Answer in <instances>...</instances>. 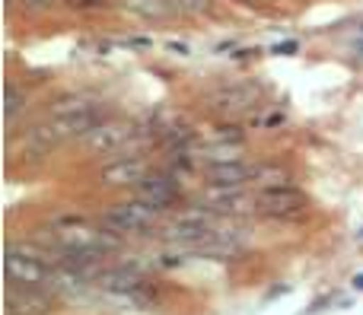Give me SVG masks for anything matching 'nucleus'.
<instances>
[{
    "label": "nucleus",
    "instance_id": "nucleus-13",
    "mask_svg": "<svg viewBox=\"0 0 363 315\" xmlns=\"http://www.w3.org/2000/svg\"><path fill=\"white\" fill-rule=\"evenodd\" d=\"M207 207H211L213 214H223V217H230V214H249V210H255V195H245L242 188H226V191L213 188Z\"/></svg>",
    "mask_w": 363,
    "mask_h": 315
},
{
    "label": "nucleus",
    "instance_id": "nucleus-2",
    "mask_svg": "<svg viewBox=\"0 0 363 315\" xmlns=\"http://www.w3.org/2000/svg\"><path fill=\"white\" fill-rule=\"evenodd\" d=\"M102 118H108L106 105H99L89 96H61L48 108V121L64 134V140H70V137L83 140Z\"/></svg>",
    "mask_w": 363,
    "mask_h": 315
},
{
    "label": "nucleus",
    "instance_id": "nucleus-7",
    "mask_svg": "<svg viewBox=\"0 0 363 315\" xmlns=\"http://www.w3.org/2000/svg\"><path fill=\"white\" fill-rule=\"evenodd\" d=\"M258 166L262 163H252V159H211L204 166V182L217 191L245 188L258 178Z\"/></svg>",
    "mask_w": 363,
    "mask_h": 315
},
{
    "label": "nucleus",
    "instance_id": "nucleus-18",
    "mask_svg": "<svg viewBox=\"0 0 363 315\" xmlns=\"http://www.w3.org/2000/svg\"><path fill=\"white\" fill-rule=\"evenodd\" d=\"M296 48H300V45H296L294 38H290V42H281V45H274V48H271V55H294Z\"/></svg>",
    "mask_w": 363,
    "mask_h": 315
},
{
    "label": "nucleus",
    "instance_id": "nucleus-4",
    "mask_svg": "<svg viewBox=\"0 0 363 315\" xmlns=\"http://www.w3.org/2000/svg\"><path fill=\"white\" fill-rule=\"evenodd\" d=\"M160 214L163 210L144 204L140 197H131V201H118L112 207H106L99 214V223L106 229H112L115 236H144L160 223Z\"/></svg>",
    "mask_w": 363,
    "mask_h": 315
},
{
    "label": "nucleus",
    "instance_id": "nucleus-9",
    "mask_svg": "<svg viewBox=\"0 0 363 315\" xmlns=\"http://www.w3.org/2000/svg\"><path fill=\"white\" fill-rule=\"evenodd\" d=\"M134 197H140L144 204H150V207H157V210H169L182 197V182L176 172L153 169L150 176L134 188Z\"/></svg>",
    "mask_w": 363,
    "mask_h": 315
},
{
    "label": "nucleus",
    "instance_id": "nucleus-12",
    "mask_svg": "<svg viewBox=\"0 0 363 315\" xmlns=\"http://www.w3.org/2000/svg\"><path fill=\"white\" fill-rule=\"evenodd\" d=\"M64 144V134L57 131L51 121H42V125H35L29 134H26V156L29 159H42V156H48L55 147H61Z\"/></svg>",
    "mask_w": 363,
    "mask_h": 315
},
{
    "label": "nucleus",
    "instance_id": "nucleus-8",
    "mask_svg": "<svg viewBox=\"0 0 363 315\" xmlns=\"http://www.w3.org/2000/svg\"><path fill=\"white\" fill-rule=\"evenodd\" d=\"M131 137H134V125L108 115V118H102L99 125L83 137V147H86L89 153H96V156H108V153H121V147Z\"/></svg>",
    "mask_w": 363,
    "mask_h": 315
},
{
    "label": "nucleus",
    "instance_id": "nucleus-17",
    "mask_svg": "<svg viewBox=\"0 0 363 315\" xmlns=\"http://www.w3.org/2000/svg\"><path fill=\"white\" fill-rule=\"evenodd\" d=\"M70 10H93V6H102L106 0H64Z\"/></svg>",
    "mask_w": 363,
    "mask_h": 315
},
{
    "label": "nucleus",
    "instance_id": "nucleus-20",
    "mask_svg": "<svg viewBox=\"0 0 363 315\" xmlns=\"http://www.w3.org/2000/svg\"><path fill=\"white\" fill-rule=\"evenodd\" d=\"M354 287H357V290L363 293V274H357V277H354Z\"/></svg>",
    "mask_w": 363,
    "mask_h": 315
},
{
    "label": "nucleus",
    "instance_id": "nucleus-10",
    "mask_svg": "<svg viewBox=\"0 0 363 315\" xmlns=\"http://www.w3.org/2000/svg\"><path fill=\"white\" fill-rule=\"evenodd\" d=\"M150 172L153 169L144 156H118V159L102 166L99 182L106 185V188H138Z\"/></svg>",
    "mask_w": 363,
    "mask_h": 315
},
{
    "label": "nucleus",
    "instance_id": "nucleus-5",
    "mask_svg": "<svg viewBox=\"0 0 363 315\" xmlns=\"http://www.w3.org/2000/svg\"><path fill=\"white\" fill-rule=\"evenodd\" d=\"M264 89L258 80H239V83H226L217 86L207 96V105L213 115H223V118H239V115L252 112V108L262 102Z\"/></svg>",
    "mask_w": 363,
    "mask_h": 315
},
{
    "label": "nucleus",
    "instance_id": "nucleus-19",
    "mask_svg": "<svg viewBox=\"0 0 363 315\" xmlns=\"http://www.w3.org/2000/svg\"><path fill=\"white\" fill-rule=\"evenodd\" d=\"M29 4H32V6H51L55 0H29Z\"/></svg>",
    "mask_w": 363,
    "mask_h": 315
},
{
    "label": "nucleus",
    "instance_id": "nucleus-14",
    "mask_svg": "<svg viewBox=\"0 0 363 315\" xmlns=\"http://www.w3.org/2000/svg\"><path fill=\"white\" fill-rule=\"evenodd\" d=\"M23 112H26V89L16 86L13 80H6L4 83V121L10 125V121H16Z\"/></svg>",
    "mask_w": 363,
    "mask_h": 315
},
{
    "label": "nucleus",
    "instance_id": "nucleus-1",
    "mask_svg": "<svg viewBox=\"0 0 363 315\" xmlns=\"http://www.w3.org/2000/svg\"><path fill=\"white\" fill-rule=\"evenodd\" d=\"M48 246H55L57 252H70V255H96V258H106V255L118 252L121 239L106 229L99 220H83V217H64L55 220L48 227Z\"/></svg>",
    "mask_w": 363,
    "mask_h": 315
},
{
    "label": "nucleus",
    "instance_id": "nucleus-3",
    "mask_svg": "<svg viewBox=\"0 0 363 315\" xmlns=\"http://www.w3.org/2000/svg\"><path fill=\"white\" fill-rule=\"evenodd\" d=\"M89 284H96L99 290L112 293V297H125L138 306H157L160 293L144 274L134 265H115V268H96Z\"/></svg>",
    "mask_w": 363,
    "mask_h": 315
},
{
    "label": "nucleus",
    "instance_id": "nucleus-11",
    "mask_svg": "<svg viewBox=\"0 0 363 315\" xmlns=\"http://www.w3.org/2000/svg\"><path fill=\"white\" fill-rule=\"evenodd\" d=\"M51 312V293L35 290V287H4V315H48Z\"/></svg>",
    "mask_w": 363,
    "mask_h": 315
},
{
    "label": "nucleus",
    "instance_id": "nucleus-16",
    "mask_svg": "<svg viewBox=\"0 0 363 315\" xmlns=\"http://www.w3.org/2000/svg\"><path fill=\"white\" fill-rule=\"evenodd\" d=\"M287 182H290V172L284 169V166H274V163H262V166H258L255 185H262V188H271V185H287Z\"/></svg>",
    "mask_w": 363,
    "mask_h": 315
},
{
    "label": "nucleus",
    "instance_id": "nucleus-15",
    "mask_svg": "<svg viewBox=\"0 0 363 315\" xmlns=\"http://www.w3.org/2000/svg\"><path fill=\"white\" fill-rule=\"evenodd\" d=\"M160 140H163V147H169L172 153H185L188 147L194 144V131L188 125H169L160 131Z\"/></svg>",
    "mask_w": 363,
    "mask_h": 315
},
{
    "label": "nucleus",
    "instance_id": "nucleus-6",
    "mask_svg": "<svg viewBox=\"0 0 363 315\" xmlns=\"http://www.w3.org/2000/svg\"><path fill=\"white\" fill-rule=\"evenodd\" d=\"M306 195L294 185H271L255 195V214L268 220H296L306 214Z\"/></svg>",
    "mask_w": 363,
    "mask_h": 315
}]
</instances>
